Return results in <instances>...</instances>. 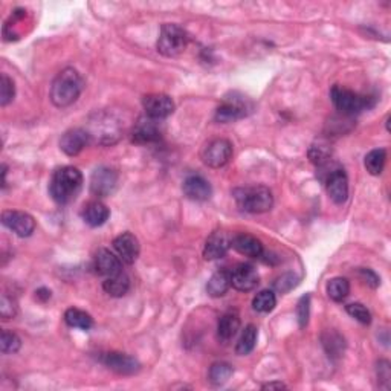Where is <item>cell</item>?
Returning <instances> with one entry per match:
<instances>
[{
	"mask_svg": "<svg viewBox=\"0 0 391 391\" xmlns=\"http://www.w3.org/2000/svg\"><path fill=\"white\" fill-rule=\"evenodd\" d=\"M240 329V316L234 310L223 314L217 323V336L218 340L227 342L231 341L237 335Z\"/></svg>",
	"mask_w": 391,
	"mask_h": 391,
	"instance_id": "obj_23",
	"label": "cell"
},
{
	"mask_svg": "<svg viewBox=\"0 0 391 391\" xmlns=\"http://www.w3.org/2000/svg\"><path fill=\"white\" fill-rule=\"evenodd\" d=\"M103 289H104V292L110 297L121 298L129 292L130 278L127 277V274H124V273L108 277L103 283Z\"/></svg>",
	"mask_w": 391,
	"mask_h": 391,
	"instance_id": "obj_25",
	"label": "cell"
},
{
	"mask_svg": "<svg viewBox=\"0 0 391 391\" xmlns=\"http://www.w3.org/2000/svg\"><path fill=\"white\" fill-rule=\"evenodd\" d=\"M387 162V151L383 149H375L372 151H368L366 155V159H364V165L370 175L373 176H379L383 167H386Z\"/></svg>",
	"mask_w": 391,
	"mask_h": 391,
	"instance_id": "obj_29",
	"label": "cell"
},
{
	"mask_svg": "<svg viewBox=\"0 0 391 391\" xmlns=\"http://www.w3.org/2000/svg\"><path fill=\"white\" fill-rule=\"evenodd\" d=\"M99 361H101L109 370H112V372L123 376L136 375L139 370H141V364H139L136 357L121 352L103 353L101 357H99Z\"/></svg>",
	"mask_w": 391,
	"mask_h": 391,
	"instance_id": "obj_10",
	"label": "cell"
},
{
	"mask_svg": "<svg viewBox=\"0 0 391 391\" xmlns=\"http://www.w3.org/2000/svg\"><path fill=\"white\" fill-rule=\"evenodd\" d=\"M233 373H234V368H233V366H231V364L225 362V361H218V362H214L213 366L210 367L208 379L211 383H213V386L220 387L231 379Z\"/></svg>",
	"mask_w": 391,
	"mask_h": 391,
	"instance_id": "obj_28",
	"label": "cell"
},
{
	"mask_svg": "<svg viewBox=\"0 0 391 391\" xmlns=\"http://www.w3.org/2000/svg\"><path fill=\"white\" fill-rule=\"evenodd\" d=\"M17 314V303L14 298L8 297L6 294L2 295V301H0V315L3 320H11Z\"/></svg>",
	"mask_w": 391,
	"mask_h": 391,
	"instance_id": "obj_38",
	"label": "cell"
},
{
	"mask_svg": "<svg viewBox=\"0 0 391 391\" xmlns=\"http://www.w3.org/2000/svg\"><path fill=\"white\" fill-rule=\"evenodd\" d=\"M118 187V173L110 167H98L90 177V193L95 197H108Z\"/></svg>",
	"mask_w": 391,
	"mask_h": 391,
	"instance_id": "obj_8",
	"label": "cell"
},
{
	"mask_svg": "<svg viewBox=\"0 0 391 391\" xmlns=\"http://www.w3.org/2000/svg\"><path fill=\"white\" fill-rule=\"evenodd\" d=\"M350 294V281L344 277H335L327 283V295L330 300L341 303Z\"/></svg>",
	"mask_w": 391,
	"mask_h": 391,
	"instance_id": "obj_30",
	"label": "cell"
},
{
	"mask_svg": "<svg viewBox=\"0 0 391 391\" xmlns=\"http://www.w3.org/2000/svg\"><path fill=\"white\" fill-rule=\"evenodd\" d=\"M84 81L78 71L74 68H64L60 71L51 86V101L55 108H69L81 95Z\"/></svg>",
	"mask_w": 391,
	"mask_h": 391,
	"instance_id": "obj_2",
	"label": "cell"
},
{
	"mask_svg": "<svg viewBox=\"0 0 391 391\" xmlns=\"http://www.w3.org/2000/svg\"><path fill=\"white\" fill-rule=\"evenodd\" d=\"M260 275L257 269L249 263H242L231 270V286L238 292H249L258 286Z\"/></svg>",
	"mask_w": 391,
	"mask_h": 391,
	"instance_id": "obj_13",
	"label": "cell"
},
{
	"mask_svg": "<svg viewBox=\"0 0 391 391\" xmlns=\"http://www.w3.org/2000/svg\"><path fill=\"white\" fill-rule=\"evenodd\" d=\"M231 244H233V238L227 231H214L205 242L203 258L208 262L218 260L228 254Z\"/></svg>",
	"mask_w": 391,
	"mask_h": 391,
	"instance_id": "obj_15",
	"label": "cell"
},
{
	"mask_svg": "<svg viewBox=\"0 0 391 391\" xmlns=\"http://www.w3.org/2000/svg\"><path fill=\"white\" fill-rule=\"evenodd\" d=\"M346 312L352 318H355L356 321H360L361 324H366V326H368V324L372 323V314H370V310L361 303L347 304Z\"/></svg>",
	"mask_w": 391,
	"mask_h": 391,
	"instance_id": "obj_35",
	"label": "cell"
},
{
	"mask_svg": "<svg viewBox=\"0 0 391 391\" xmlns=\"http://www.w3.org/2000/svg\"><path fill=\"white\" fill-rule=\"evenodd\" d=\"M20 347H22V340H20L18 335L10 332V330H3L2 336H0V349H2V353H17Z\"/></svg>",
	"mask_w": 391,
	"mask_h": 391,
	"instance_id": "obj_33",
	"label": "cell"
},
{
	"mask_svg": "<svg viewBox=\"0 0 391 391\" xmlns=\"http://www.w3.org/2000/svg\"><path fill=\"white\" fill-rule=\"evenodd\" d=\"M233 144L225 138H217L210 141L201 151L202 162L210 168H222L233 157Z\"/></svg>",
	"mask_w": 391,
	"mask_h": 391,
	"instance_id": "obj_7",
	"label": "cell"
},
{
	"mask_svg": "<svg viewBox=\"0 0 391 391\" xmlns=\"http://www.w3.org/2000/svg\"><path fill=\"white\" fill-rule=\"evenodd\" d=\"M92 142L89 131L86 129H71L64 131L60 139V149L71 157L78 156Z\"/></svg>",
	"mask_w": 391,
	"mask_h": 391,
	"instance_id": "obj_14",
	"label": "cell"
},
{
	"mask_svg": "<svg viewBox=\"0 0 391 391\" xmlns=\"http://www.w3.org/2000/svg\"><path fill=\"white\" fill-rule=\"evenodd\" d=\"M64 321L69 327L89 330L94 326V318H92L88 312H84L81 309L71 307L64 312Z\"/></svg>",
	"mask_w": 391,
	"mask_h": 391,
	"instance_id": "obj_26",
	"label": "cell"
},
{
	"mask_svg": "<svg viewBox=\"0 0 391 391\" xmlns=\"http://www.w3.org/2000/svg\"><path fill=\"white\" fill-rule=\"evenodd\" d=\"M330 155H332V150H330V147L326 142L320 141L309 149L310 162L315 164L316 167H321V165L327 164L330 161Z\"/></svg>",
	"mask_w": 391,
	"mask_h": 391,
	"instance_id": "obj_32",
	"label": "cell"
},
{
	"mask_svg": "<svg viewBox=\"0 0 391 391\" xmlns=\"http://www.w3.org/2000/svg\"><path fill=\"white\" fill-rule=\"evenodd\" d=\"M14 95H16L14 81H12L6 74H2V77H0V105L6 108V105L14 99Z\"/></svg>",
	"mask_w": 391,
	"mask_h": 391,
	"instance_id": "obj_34",
	"label": "cell"
},
{
	"mask_svg": "<svg viewBox=\"0 0 391 391\" xmlns=\"http://www.w3.org/2000/svg\"><path fill=\"white\" fill-rule=\"evenodd\" d=\"M357 275L362 278L364 283L368 284V286L373 288V289H376L381 284V278L377 277L375 270L368 269V268H360V270H357Z\"/></svg>",
	"mask_w": 391,
	"mask_h": 391,
	"instance_id": "obj_41",
	"label": "cell"
},
{
	"mask_svg": "<svg viewBox=\"0 0 391 391\" xmlns=\"http://www.w3.org/2000/svg\"><path fill=\"white\" fill-rule=\"evenodd\" d=\"M142 105H144L145 115L153 119H157V121H161V119H165L170 115H173L175 108H176L173 98L165 94L145 95L142 99Z\"/></svg>",
	"mask_w": 391,
	"mask_h": 391,
	"instance_id": "obj_12",
	"label": "cell"
},
{
	"mask_svg": "<svg viewBox=\"0 0 391 391\" xmlns=\"http://www.w3.org/2000/svg\"><path fill=\"white\" fill-rule=\"evenodd\" d=\"M2 223L18 237H29L36 231V220L25 211L6 210L2 213Z\"/></svg>",
	"mask_w": 391,
	"mask_h": 391,
	"instance_id": "obj_11",
	"label": "cell"
},
{
	"mask_svg": "<svg viewBox=\"0 0 391 391\" xmlns=\"http://www.w3.org/2000/svg\"><path fill=\"white\" fill-rule=\"evenodd\" d=\"M114 248L118 257L127 264H134L138 260L139 253H141V244H139L136 236L131 233H123L118 236L114 240Z\"/></svg>",
	"mask_w": 391,
	"mask_h": 391,
	"instance_id": "obj_18",
	"label": "cell"
},
{
	"mask_svg": "<svg viewBox=\"0 0 391 391\" xmlns=\"http://www.w3.org/2000/svg\"><path fill=\"white\" fill-rule=\"evenodd\" d=\"M188 34L187 31L175 23L162 25L161 32H159L156 48L157 52L167 58H175L182 54L188 46Z\"/></svg>",
	"mask_w": 391,
	"mask_h": 391,
	"instance_id": "obj_4",
	"label": "cell"
},
{
	"mask_svg": "<svg viewBox=\"0 0 391 391\" xmlns=\"http://www.w3.org/2000/svg\"><path fill=\"white\" fill-rule=\"evenodd\" d=\"M262 388H263V390H286L288 387L284 386V383L280 382V381H274V382L264 383V386H263Z\"/></svg>",
	"mask_w": 391,
	"mask_h": 391,
	"instance_id": "obj_42",
	"label": "cell"
},
{
	"mask_svg": "<svg viewBox=\"0 0 391 391\" xmlns=\"http://www.w3.org/2000/svg\"><path fill=\"white\" fill-rule=\"evenodd\" d=\"M247 110H248V104L244 99L237 98V97L227 98L223 101V104L217 108L214 118L217 123H223V124L233 123V121H237V119L247 116L248 114Z\"/></svg>",
	"mask_w": 391,
	"mask_h": 391,
	"instance_id": "obj_17",
	"label": "cell"
},
{
	"mask_svg": "<svg viewBox=\"0 0 391 391\" xmlns=\"http://www.w3.org/2000/svg\"><path fill=\"white\" fill-rule=\"evenodd\" d=\"M231 248H234L238 254L251 258H260L263 255V243L258 240L257 237L251 234H238L233 237V244Z\"/></svg>",
	"mask_w": 391,
	"mask_h": 391,
	"instance_id": "obj_22",
	"label": "cell"
},
{
	"mask_svg": "<svg viewBox=\"0 0 391 391\" xmlns=\"http://www.w3.org/2000/svg\"><path fill=\"white\" fill-rule=\"evenodd\" d=\"M94 269L97 270V274L103 275L105 278L116 275L119 273H123V260L116 257L114 253H110L109 249L101 248L98 249V253L95 254Z\"/></svg>",
	"mask_w": 391,
	"mask_h": 391,
	"instance_id": "obj_20",
	"label": "cell"
},
{
	"mask_svg": "<svg viewBox=\"0 0 391 391\" xmlns=\"http://www.w3.org/2000/svg\"><path fill=\"white\" fill-rule=\"evenodd\" d=\"M297 284H298V280L294 274H283L274 281V289L281 294H286L290 289H294Z\"/></svg>",
	"mask_w": 391,
	"mask_h": 391,
	"instance_id": "obj_39",
	"label": "cell"
},
{
	"mask_svg": "<svg viewBox=\"0 0 391 391\" xmlns=\"http://www.w3.org/2000/svg\"><path fill=\"white\" fill-rule=\"evenodd\" d=\"M237 207L251 214H263L273 210L274 196L266 187H248L233 191Z\"/></svg>",
	"mask_w": 391,
	"mask_h": 391,
	"instance_id": "obj_3",
	"label": "cell"
},
{
	"mask_svg": "<svg viewBox=\"0 0 391 391\" xmlns=\"http://www.w3.org/2000/svg\"><path fill=\"white\" fill-rule=\"evenodd\" d=\"M231 288V273L229 270H217L207 283V294L211 298H220L228 292Z\"/></svg>",
	"mask_w": 391,
	"mask_h": 391,
	"instance_id": "obj_24",
	"label": "cell"
},
{
	"mask_svg": "<svg viewBox=\"0 0 391 391\" xmlns=\"http://www.w3.org/2000/svg\"><path fill=\"white\" fill-rule=\"evenodd\" d=\"M83 190V175L77 167H60L54 171L49 182L51 197L60 205L74 202Z\"/></svg>",
	"mask_w": 391,
	"mask_h": 391,
	"instance_id": "obj_1",
	"label": "cell"
},
{
	"mask_svg": "<svg viewBox=\"0 0 391 391\" xmlns=\"http://www.w3.org/2000/svg\"><path fill=\"white\" fill-rule=\"evenodd\" d=\"M323 344H324V347H326L327 353H330L332 356H338L344 349V340L335 332H330V333L324 335Z\"/></svg>",
	"mask_w": 391,
	"mask_h": 391,
	"instance_id": "obj_36",
	"label": "cell"
},
{
	"mask_svg": "<svg viewBox=\"0 0 391 391\" xmlns=\"http://www.w3.org/2000/svg\"><path fill=\"white\" fill-rule=\"evenodd\" d=\"M83 220L92 228L103 227V225L109 220L110 210L105 207L101 201H92L84 205L81 211Z\"/></svg>",
	"mask_w": 391,
	"mask_h": 391,
	"instance_id": "obj_21",
	"label": "cell"
},
{
	"mask_svg": "<svg viewBox=\"0 0 391 391\" xmlns=\"http://www.w3.org/2000/svg\"><path fill=\"white\" fill-rule=\"evenodd\" d=\"M330 98L335 108L344 115H356L360 112L373 108V101L370 97H364L356 94V92L350 90L347 88H342L340 84H335L332 90H330Z\"/></svg>",
	"mask_w": 391,
	"mask_h": 391,
	"instance_id": "obj_5",
	"label": "cell"
},
{
	"mask_svg": "<svg viewBox=\"0 0 391 391\" xmlns=\"http://www.w3.org/2000/svg\"><path fill=\"white\" fill-rule=\"evenodd\" d=\"M182 191L185 197L194 202L208 201L211 194H213V188H211L210 182L205 177L197 175L185 179L182 185Z\"/></svg>",
	"mask_w": 391,
	"mask_h": 391,
	"instance_id": "obj_19",
	"label": "cell"
},
{
	"mask_svg": "<svg viewBox=\"0 0 391 391\" xmlns=\"http://www.w3.org/2000/svg\"><path fill=\"white\" fill-rule=\"evenodd\" d=\"M309 316H310V295H303L297 304V320L301 329H304L309 324Z\"/></svg>",
	"mask_w": 391,
	"mask_h": 391,
	"instance_id": "obj_37",
	"label": "cell"
},
{
	"mask_svg": "<svg viewBox=\"0 0 391 391\" xmlns=\"http://www.w3.org/2000/svg\"><path fill=\"white\" fill-rule=\"evenodd\" d=\"M36 294H37V298H38V300H42V301H46V300H49V298H51V290L45 289V288L38 289Z\"/></svg>",
	"mask_w": 391,
	"mask_h": 391,
	"instance_id": "obj_43",
	"label": "cell"
},
{
	"mask_svg": "<svg viewBox=\"0 0 391 391\" xmlns=\"http://www.w3.org/2000/svg\"><path fill=\"white\" fill-rule=\"evenodd\" d=\"M277 306V297L274 290L264 289L262 292H258L253 300V309L258 314H269L273 312Z\"/></svg>",
	"mask_w": 391,
	"mask_h": 391,
	"instance_id": "obj_31",
	"label": "cell"
},
{
	"mask_svg": "<svg viewBox=\"0 0 391 391\" xmlns=\"http://www.w3.org/2000/svg\"><path fill=\"white\" fill-rule=\"evenodd\" d=\"M326 190L329 197L336 205L346 203L349 199V177L341 167H332L329 173L324 177Z\"/></svg>",
	"mask_w": 391,
	"mask_h": 391,
	"instance_id": "obj_9",
	"label": "cell"
},
{
	"mask_svg": "<svg viewBox=\"0 0 391 391\" xmlns=\"http://www.w3.org/2000/svg\"><path fill=\"white\" fill-rule=\"evenodd\" d=\"M89 131L92 142H98L103 145H112L119 141L121 138V127L116 119L108 114H95L89 121Z\"/></svg>",
	"mask_w": 391,
	"mask_h": 391,
	"instance_id": "obj_6",
	"label": "cell"
},
{
	"mask_svg": "<svg viewBox=\"0 0 391 391\" xmlns=\"http://www.w3.org/2000/svg\"><path fill=\"white\" fill-rule=\"evenodd\" d=\"M257 338H258V329L254 326V324H248L243 330L240 340L237 342L236 353L238 356L249 355L257 346Z\"/></svg>",
	"mask_w": 391,
	"mask_h": 391,
	"instance_id": "obj_27",
	"label": "cell"
},
{
	"mask_svg": "<svg viewBox=\"0 0 391 391\" xmlns=\"http://www.w3.org/2000/svg\"><path fill=\"white\" fill-rule=\"evenodd\" d=\"M157 119L150 116H142L138 119V123L134 127L131 139L136 144H153L161 139V127H159Z\"/></svg>",
	"mask_w": 391,
	"mask_h": 391,
	"instance_id": "obj_16",
	"label": "cell"
},
{
	"mask_svg": "<svg viewBox=\"0 0 391 391\" xmlns=\"http://www.w3.org/2000/svg\"><path fill=\"white\" fill-rule=\"evenodd\" d=\"M376 372H377V381H379L381 383L382 382L386 383V386H383V388L388 390L390 388V379H391L390 362L388 361H379V362H377Z\"/></svg>",
	"mask_w": 391,
	"mask_h": 391,
	"instance_id": "obj_40",
	"label": "cell"
}]
</instances>
